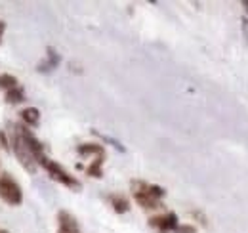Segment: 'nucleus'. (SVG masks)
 Returning a JSON list of instances; mask_svg holds the SVG:
<instances>
[{
	"label": "nucleus",
	"mask_w": 248,
	"mask_h": 233,
	"mask_svg": "<svg viewBox=\"0 0 248 233\" xmlns=\"http://www.w3.org/2000/svg\"><path fill=\"white\" fill-rule=\"evenodd\" d=\"M14 151L17 161L21 163L23 168H27L29 172H34L40 159L44 157V147L36 140V136L32 134L27 126L16 124L14 126Z\"/></svg>",
	"instance_id": "obj_1"
},
{
	"label": "nucleus",
	"mask_w": 248,
	"mask_h": 233,
	"mask_svg": "<svg viewBox=\"0 0 248 233\" xmlns=\"http://www.w3.org/2000/svg\"><path fill=\"white\" fill-rule=\"evenodd\" d=\"M132 195L134 201L145 210H155L162 206V199L166 195L164 187L149 183V182H141V180H134L132 182Z\"/></svg>",
	"instance_id": "obj_2"
},
{
	"label": "nucleus",
	"mask_w": 248,
	"mask_h": 233,
	"mask_svg": "<svg viewBox=\"0 0 248 233\" xmlns=\"http://www.w3.org/2000/svg\"><path fill=\"white\" fill-rule=\"evenodd\" d=\"M38 166H42L48 176L52 178V180H56L58 183H62L65 185L67 189H73V191H80L82 189V183L75 178L73 174H69L65 168H63L60 163H56V161H52V159H48L46 155L40 159V163H38Z\"/></svg>",
	"instance_id": "obj_3"
},
{
	"label": "nucleus",
	"mask_w": 248,
	"mask_h": 233,
	"mask_svg": "<svg viewBox=\"0 0 248 233\" xmlns=\"http://www.w3.org/2000/svg\"><path fill=\"white\" fill-rule=\"evenodd\" d=\"M0 199L4 203L12 204V206H17V204H21V201H23L21 185L10 174L0 176Z\"/></svg>",
	"instance_id": "obj_4"
},
{
	"label": "nucleus",
	"mask_w": 248,
	"mask_h": 233,
	"mask_svg": "<svg viewBox=\"0 0 248 233\" xmlns=\"http://www.w3.org/2000/svg\"><path fill=\"white\" fill-rule=\"evenodd\" d=\"M77 151L82 157H90L92 155L93 161L86 168V172L92 178H101V166H103V161H105V149L101 146H97V144H84V146H78Z\"/></svg>",
	"instance_id": "obj_5"
},
{
	"label": "nucleus",
	"mask_w": 248,
	"mask_h": 233,
	"mask_svg": "<svg viewBox=\"0 0 248 233\" xmlns=\"http://www.w3.org/2000/svg\"><path fill=\"white\" fill-rule=\"evenodd\" d=\"M151 228H155L156 232L160 233H176L180 228V222H178V216L174 212H166V214H160V216H153L149 220Z\"/></svg>",
	"instance_id": "obj_6"
},
{
	"label": "nucleus",
	"mask_w": 248,
	"mask_h": 233,
	"mask_svg": "<svg viewBox=\"0 0 248 233\" xmlns=\"http://www.w3.org/2000/svg\"><path fill=\"white\" fill-rule=\"evenodd\" d=\"M58 233H80L78 222H77V218L71 212L62 210L58 214Z\"/></svg>",
	"instance_id": "obj_7"
},
{
	"label": "nucleus",
	"mask_w": 248,
	"mask_h": 233,
	"mask_svg": "<svg viewBox=\"0 0 248 233\" xmlns=\"http://www.w3.org/2000/svg\"><path fill=\"white\" fill-rule=\"evenodd\" d=\"M107 201H109V204L113 206V210H115V212H119V214L128 212V208H130L128 199H126L124 195H121V193H113V195H109V197H107Z\"/></svg>",
	"instance_id": "obj_8"
},
{
	"label": "nucleus",
	"mask_w": 248,
	"mask_h": 233,
	"mask_svg": "<svg viewBox=\"0 0 248 233\" xmlns=\"http://www.w3.org/2000/svg\"><path fill=\"white\" fill-rule=\"evenodd\" d=\"M21 120L27 124V126H36L40 122V113L36 107H27L21 111Z\"/></svg>",
	"instance_id": "obj_9"
},
{
	"label": "nucleus",
	"mask_w": 248,
	"mask_h": 233,
	"mask_svg": "<svg viewBox=\"0 0 248 233\" xmlns=\"http://www.w3.org/2000/svg\"><path fill=\"white\" fill-rule=\"evenodd\" d=\"M6 101H8V103H21V101H25V92H23V88L16 86V88H12V90H8V92H6Z\"/></svg>",
	"instance_id": "obj_10"
},
{
	"label": "nucleus",
	"mask_w": 248,
	"mask_h": 233,
	"mask_svg": "<svg viewBox=\"0 0 248 233\" xmlns=\"http://www.w3.org/2000/svg\"><path fill=\"white\" fill-rule=\"evenodd\" d=\"M58 63H60V56L54 50H48V58H46L44 63L38 65V71H52V69L58 67Z\"/></svg>",
	"instance_id": "obj_11"
},
{
	"label": "nucleus",
	"mask_w": 248,
	"mask_h": 233,
	"mask_svg": "<svg viewBox=\"0 0 248 233\" xmlns=\"http://www.w3.org/2000/svg\"><path fill=\"white\" fill-rule=\"evenodd\" d=\"M19 86V83H17V79L14 77V75H8V73H0V88L2 90H12V88Z\"/></svg>",
	"instance_id": "obj_12"
},
{
	"label": "nucleus",
	"mask_w": 248,
	"mask_h": 233,
	"mask_svg": "<svg viewBox=\"0 0 248 233\" xmlns=\"http://www.w3.org/2000/svg\"><path fill=\"white\" fill-rule=\"evenodd\" d=\"M176 233H197V230H195L193 226H182V224H180V228H178Z\"/></svg>",
	"instance_id": "obj_13"
},
{
	"label": "nucleus",
	"mask_w": 248,
	"mask_h": 233,
	"mask_svg": "<svg viewBox=\"0 0 248 233\" xmlns=\"http://www.w3.org/2000/svg\"><path fill=\"white\" fill-rule=\"evenodd\" d=\"M0 147L8 149V140H6V136H4V132H2V130H0Z\"/></svg>",
	"instance_id": "obj_14"
},
{
	"label": "nucleus",
	"mask_w": 248,
	"mask_h": 233,
	"mask_svg": "<svg viewBox=\"0 0 248 233\" xmlns=\"http://www.w3.org/2000/svg\"><path fill=\"white\" fill-rule=\"evenodd\" d=\"M4 31H6V23L0 19V42H2V34H4Z\"/></svg>",
	"instance_id": "obj_15"
},
{
	"label": "nucleus",
	"mask_w": 248,
	"mask_h": 233,
	"mask_svg": "<svg viewBox=\"0 0 248 233\" xmlns=\"http://www.w3.org/2000/svg\"><path fill=\"white\" fill-rule=\"evenodd\" d=\"M0 233H8V232H4V230H0Z\"/></svg>",
	"instance_id": "obj_16"
}]
</instances>
